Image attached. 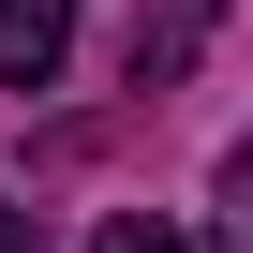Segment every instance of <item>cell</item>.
Returning a JSON list of instances; mask_svg holds the SVG:
<instances>
[{"instance_id":"obj_1","label":"cell","mask_w":253,"mask_h":253,"mask_svg":"<svg viewBox=\"0 0 253 253\" xmlns=\"http://www.w3.org/2000/svg\"><path fill=\"white\" fill-rule=\"evenodd\" d=\"M75 60V0H0V89H60Z\"/></svg>"},{"instance_id":"obj_2","label":"cell","mask_w":253,"mask_h":253,"mask_svg":"<svg viewBox=\"0 0 253 253\" xmlns=\"http://www.w3.org/2000/svg\"><path fill=\"white\" fill-rule=\"evenodd\" d=\"M209 15H223V0H149V15H134V89H179L194 45H209Z\"/></svg>"},{"instance_id":"obj_3","label":"cell","mask_w":253,"mask_h":253,"mask_svg":"<svg viewBox=\"0 0 253 253\" xmlns=\"http://www.w3.org/2000/svg\"><path fill=\"white\" fill-rule=\"evenodd\" d=\"M89 253H209V238H194V223H164V209H119Z\"/></svg>"},{"instance_id":"obj_4","label":"cell","mask_w":253,"mask_h":253,"mask_svg":"<svg viewBox=\"0 0 253 253\" xmlns=\"http://www.w3.org/2000/svg\"><path fill=\"white\" fill-rule=\"evenodd\" d=\"M0 253H45V238H30V209H15V194H0Z\"/></svg>"},{"instance_id":"obj_5","label":"cell","mask_w":253,"mask_h":253,"mask_svg":"<svg viewBox=\"0 0 253 253\" xmlns=\"http://www.w3.org/2000/svg\"><path fill=\"white\" fill-rule=\"evenodd\" d=\"M238 194H253V164H238Z\"/></svg>"}]
</instances>
